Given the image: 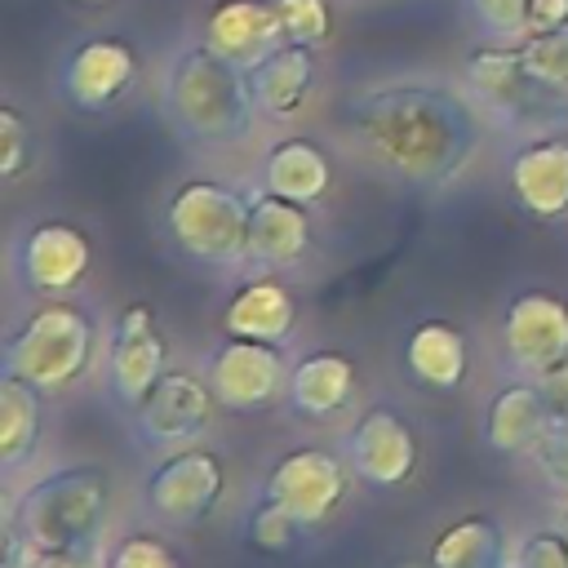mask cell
Wrapping results in <instances>:
<instances>
[{
  "label": "cell",
  "mask_w": 568,
  "mask_h": 568,
  "mask_svg": "<svg viewBox=\"0 0 568 568\" xmlns=\"http://www.w3.org/2000/svg\"><path fill=\"white\" fill-rule=\"evenodd\" d=\"M346 146L422 186H444L470 169L484 142V124L466 93L435 80H390L359 89L342 102Z\"/></svg>",
  "instance_id": "6da1fadb"
},
{
  "label": "cell",
  "mask_w": 568,
  "mask_h": 568,
  "mask_svg": "<svg viewBox=\"0 0 568 568\" xmlns=\"http://www.w3.org/2000/svg\"><path fill=\"white\" fill-rule=\"evenodd\" d=\"M164 115L169 124L200 146H235L253 133L257 98L248 67L217 53L209 40L182 44L164 67Z\"/></svg>",
  "instance_id": "7a4b0ae2"
},
{
  "label": "cell",
  "mask_w": 568,
  "mask_h": 568,
  "mask_svg": "<svg viewBox=\"0 0 568 568\" xmlns=\"http://www.w3.org/2000/svg\"><path fill=\"white\" fill-rule=\"evenodd\" d=\"M111 479L98 466H62L27 484L9 510V528L36 550H84L106 524Z\"/></svg>",
  "instance_id": "3957f363"
},
{
  "label": "cell",
  "mask_w": 568,
  "mask_h": 568,
  "mask_svg": "<svg viewBox=\"0 0 568 568\" xmlns=\"http://www.w3.org/2000/svg\"><path fill=\"white\" fill-rule=\"evenodd\" d=\"M98 359V324L67 297H44L4 342V373L40 386L44 395L71 390Z\"/></svg>",
  "instance_id": "277c9868"
},
{
  "label": "cell",
  "mask_w": 568,
  "mask_h": 568,
  "mask_svg": "<svg viewBox=\"0 0 568 568\" xmlns=\"http://www.w3.org/2000/svg\"><path fill=\"white\" fill-rule=\"evenodd\" d=\"M164 235L200 266H240L248 257V195L217 178H186L164 204Z\"/></svg>",
  "instance_id": "5b68a950"
},
{
  "label": "cell",
  "mask_w": 568,
  "mask_h": 568,
  "mask_svg": "<svg viewBox=\"0 0 568 568\" xmlns=\"http://www.w3.org/2000/svg\"><path fill=\"white\" fill-rule=\"evenodd\" d=\"M462 84L506 124L550 129L568 120V93L541 84L528 71L519 44H475L462 62Z\"/></svg>",
  "instance_id": "8992f818"
},
{
  "label": "cell",
  "mask_w": 568,
  "mask_h": 568,
  "mask_svg": "<svg viewBox=\"0 0 568 568\" xmlns=\"http://www.w3.org/2000/svg\"><path fill=\"white\" fill-rule=\"evenodd\" d=\"M288 368L284 346L257 337H222L204 359V377L226 413L271 408L280 395H288Z\"/></svg>",
  "instance_id": "52a82bcc"
},
{
  "label": "cell",
  "mask_w": 568,
  "mask_h": 568,
  "mask_svg": "<svg viewBox=\"0 0 568 568\" xmlns=\"http://www.w3.org/2000/svg\"><path fill=\"white\" fill-rule=\"evenodd\" d=\"M222 493H226V462L204 444L169 448V457H160L155 470L146 475V506L182 528L209 519Z\"/></svg>",
  "instance_id": "ba28073f"
},
{
  "label": "cell",
  "mask_w": 568,
  "mask_h": 568,
  "mask_svg": "<svg viewBox=\"0 0 568 568\" xmlns=\"http://www.w3.org/2000/svg\"><path fill=\"white\" fill-rule=\"evenodd\" d=\"M169 373V342L151 302H129L111 320L106 337V386L124 408H138Z\"/></svg>",
  "instance_id": "9c48e42d"
},
{
  "label": "cell",
  "mask_w": 568,
  "mask_h": 568,
  "mask_svg": "<svg viewBox=\"0 0 568 568\" xmlns=\"http://www.w3.org/2000/svg\"><path fill=\"white\" fill-rule=\"evenodd\" d=\"M351 462L333 448H320V444H306V448H293L284 453L271 470H266V484L262 493L275 497L280 506H288L302 528H315L324 524L342 501H346V488H351Z\"/></svg>",
  "instance_id": "30bf717a"
},
{
  "label": "cell",
  "mask_w": 568,
  "mask_h": 568,
  "mask_svg": "<svg viewBox=\"0 0 568 568\" xmlns=\"http://www.w3.org/2000/svg\"><path fill=\"white\" fill-rule=\"evenodd\" d=\"M346 462H351L355 479L368 488H404L422 462L417 430L408 426L404 413L373 404L346 430Z\"/></svg>",
  "instance_id": "8fae6325"
},
{
  "label": "cell",
  "mask_w": 568,
  "mask_h": 568,
  "mask_svg": "<svg viewBox=\"0 0 568 568\" xmlns=\"http://www.w3.org/2000/svg\"><path fill=\"white\" fill-rule=\"evenodd\" d=\"M89 266L93 240L67 217H44L27 226L18 240V280L36 297H71Z\"/></svg>",
  "instance_id": "7c38bea8"
},
{
  "label": "cell",
  "mask_w": 568,
  "mask_h": 568,
  "mask_svg": "<svg viewBox=\"0 0 568 568\" xmlns=\"http://www.w3.org/2000/svg\"><path fill=\"white\" fill-rule=\"evenodd\" d=\"M213 413H217V395H213L209 377L204 373H191V368H169L160 377V386L133 408L138 435L151 448H186V444H200V435L209 430Z\"/></svg>",
  "instance_id": "4fadbf2b"
},
{
  "label": "cell",
  "mask_w": 568,
  "mask_h": 568,
  "mask_svg": "<svg viewBox=\"0 0 568 568\" xmlns=\"http://www.w3.org/2000/svg\"><path fill=\"white\" fill-rule=\"evenodd\" d=\"M142 58L124 36H89L67 49L58 67V89L80 111H111L138 80Z\"/></svg>",
  "instance_id": "5bb4252c"
},
{
  "label": "cell",
  "mask_w": 568,
  "mask_h": 568,
  "mask_svg": "<svg viewBox=\"0 0 568 568\" xmlns=\"http://www.w3.org/2000/svg\"><path fill=\"white\" fill-rule=\"evenodd\" d=\"M501 346L510 364L528 377H541L568 359V297L550 288H524L501 311Z\"/></svg>",
  "instance_id": "9a60e30c"
},
{
  "label": "cell",
  "mask_w": 568,
  "mask_h": 568,
  "mask_svg": "<svg viewBox=\"0 0 568 568\" xmlns=\"http://www.w3.org/2000/svg\"><path fill=\"white\" fill-rule=\"evenodd\" d=\"M506 182H510L515 204L528 217H541V222L568 217V133L550 129V133L528 138L510 155Z\"/></svg>",
  "instance_id": "2e32d148"
},
{
  "label": "cell",
  "mask_w": 568,
  "mask_h": 568,
  "mask_svg": "<svg viewBox=\"0 0 568 568\" xmlns=\"http://www.w3.org/2000/svg\"><path fill=\"white\" fill-rule=\"evenodd\" d=\"M311 209L275 191L248 195V257L262 266H293L311 253Z\"/></svg>",
  "instance_id": "e0dca14e"
},
{
  "label": "cell",
  "mask_w": 568,
  "mask_h": 568,
  "mask_svg": "<svg viewBox=\"0 0 568 568\" xmlns=\"http://www.w3.org/2000/svg\"><path fill=\"white\" fill-rule=\"evenodd\" d=\"M546 426H550V413H546L537 377H515V382H506V386H497L488 395L484 444L493 453H501V457H532V448L541 444Z\"/></svg>",
  "instance_id": "ac0fdd59"
},
{
  "label": "cell",
  "mask_w": 568,
  "mask_h": 568,
  "mask_svg": "<svg viewBox=\"0 0 568 568\" xmlns=\"http://www.w3.org/2000/svg\"><path fill=\"white\" fill-rule=\"evenodd\" d=\"M204 40L231 62L253 67L284 44V22L271 0H213L204 18Z\"/></svg>",
  "instance_id": "d6986e66"
},
{
  "label": "cell",
  "mask_w": 568,
  "mask_h": 568,
  "mask_svg": "<svg viewBox=\"0 0 568 568\" xmlns=\"http://www.w3.org/2000/svg\"><path fill=\"white\" fill-rule=\"evenodd\" d=\"M333 182H337V164L315 138H280L262 155V186L306 209L328 200Z\"/></svg>",
  "instance_id": "ffe728a7"
},
{
  "label": "cell",
  "mask_w": 568,
  "mask_h": 568,
  "mask_svg": "<svg viewBox=\"0 0 568 568\" xmlns=\"http://www.w3.org/2000/svg\"><path fill=\"white\" fill-rule=\"evenodd\" d=\"M297 328V293L275 280H248L231 293V302L222 306V333L226 337H257V342H275L284 346Z\"/></svg>",
  "instance_id": "44dd1931"
},
{
  "label": "cell",
  "mask_w": 568,
  "mask_h": 568,
  "mask_svg": "<svg viewBox=\"0 0 568 568\" xmlns=\"http://www.w3.org/2000/svg\"><path fill=\"white\" fill-rule=\"evenodd\" d=\"M315 75H320L315 49L284 40L280 49H271L262 62L248 67V84H253L257 111H266L275 120L297 115L311 102V93H315Z\"/></svg>",
  "instance_id": "7402d4cb"
},
{
  "label": "cell",
  "mask_w": 568,
  "mask_h": 568,
  "mask_svg": "<svg viewBox=\"0 0 568 568\" xmlns=\"http://www.w3.org/2000/svg\"><path fill=\"white\" fill-rule=\"evenodd\" d=\"M355 395V359L342 351H306L288 368V404L297 417L324 422Z\"/></svg>",
  "instance_id": "603a6c76"
},
{
  "label": "cell",
  "mask_w": 568,
  "mask_h": 568,
  "mask_svg": "<svg viewBox=\"0 0 568 568\" xmlns=\"http://www.w3.org/2000/svg\"><path fill=\"white\" fill-rule=\"evenodd\" d=\"M404 368L426 390H457L470 373V342L448 320H422L404 337Z\"/></svg>",
  "instance_id": "cb8c5ba5"
},
{
  "label": "cell",
  "mask_w": 568,
  "mask_h": 568,
  "mask_svg": "<svg viewBox=\"0 0 568 568\" xmlns=\"http://www.w3.org/2000/svg\"><path fill=\"white\" fill-rule=\"evenodd\" d=\"M430 568H510L501 519L475 510L448 524L430 546Z\"/></svg>",
  "instance_id": "d4e9b609"
},
{
  "label": "cell",
  "mask_w": 568,
  "mask_h": 568,
  "mask_svg": "<svg viewBox=\"0 0 568 568\" xmlns=\"http://www.w3.org/2000/svg\"><path fill=\"white\" fill-rule=\"evenodd\" d=\"M44 435V390L4 373L0 377V457L4 470H18Z\"/></svg>",
  "instance_id": "484cf974"
},
{
  "label": "cell",
  "mask_w": 568,
  "mask_h": 568,
  "mask_svg": "<svg viewBox=\"0 0 568 568\" xmlns=\"http://www.w3.org/2000/svg\"><path fill=\"white\" fill-rule=\"evenodd\" d=\"M297 537H302V519H297L288 506H280L275 497L262 493L257 506L248 510L244 541H248L253 550H262V555H284V550L297 546Z\"/></svg>",
  "instance_id": "4316f807"
},
{
  "label": "cell",
  "mask_w": 568,
  "mask_h": 568,
  "mask_svg": "<svg viewBox=\"0 0 568 568\" xmlns=\"http://www.w3.org/2000/svg\"><path fill=\"white\" fill-rule=\"evenodd\" d=\"M280 22H284V40L293 44H311L324 49L333 36V4L328 0H271Z\"/></svg>",
  "instance_id": "83f0119b"
},
{
  "label": "cell",
  "mask_w": 568,
  "mask_h": 568,
  "mask_svg": "<svg viewBox=\"0 0 568 568\" xmlns=\"http://www.w3.org/2000/svg\"><path fill=\"white\" fill-rule=\"evenodd\" d=\"M31 164H36V129L13 102H4L0 106V178L18 182Z\"/></svg>",
  "instance_id": "f1b7e54d"
},
{
  "label": "cell",
  "mask_w": 568,
  "mask_h": 568,
  "mask_svg": "<svg viewBox=\"0 0 568 568\" xmlns=\"http://www.w3.org/2000/svg\"><path fill=\"white\" fill-rule=\"evenodd\" d=\"M519 53L528 62V71L550 84L555 93H568V31H546V36H524Z\"/></svg>",
  "instance_id": "f546056e"
},
{
  "label": "cell",
  "mask_w": 568,
  "mask_h": 568,
  "mask_svg": "<svg viewBox=\"0 0 568 568\" xmlns=\"http://www.w3.org/2000/svg\"><path fill=\"white\" fill-rule=\"evenodd\" d=\"M102 568H182L178 550L155 532H124L106 555Z\"/></svg>",
  "instance_id": "4dcf8cb0"
},
{
  "label": "cell",
  "mask_w": 568,
  "mask_h": 568,
  "mask_svg": "<svg viewBox=\"0 0 568 568\" xmlns=\"http://www.w3.org/2000/svg\"><path fill=\"white\" fill-rule=\"evenodd\" d=\"M475 22L493 36V40H510V36H528V0H466Z\"/></svg>",
  "instance_id": "1f68e13d"
},
{
  "label": "cell",
  "mask_w": 568,
  "mask_h": 568,
  "mask_svg": "<svg viewBox=\"0 0 568 568\" xmlns=\"http://www.w3.org/2000/svg\"><path fill=\"white\" fill-rule=\"evenodd\" d=\"M510 568H568V541L559 528H537L515 546Z\"/></svg>",
  "instance_id": "d6a6232c"
},
{
  "label": "cell",
  "mask_w": 568,
  "mask_h": 568,
  "mask_svg": "<svg viewBox=\"0 0 568 568\" xmlns=\"http://www.w3.org/2000/svg\"><path fill=\"white\" fill-rule=\"evenodd\" d=\"M532 466L546 475L550 488H559L568 497V426H555V422L546 426L541 444L532 448Z\"/></svg>",
  "instance_id": "836d02e7"
},
{
  "label": "cell",
  "mask_w": 568,
  "mask_h": 568,
  "mask_svg": "<svg viewBox=\"0 0 568 568\" xmlns=\"http://www.w3.org/2000/svg\"><path fill=\"white\" fill-rule=\"evenodd\" d=\"M537 386H541V399H546L550 422L555 426H568V359H559L555 368H546L537 377Z\"/></svg>",
  "instance_id": "e575fe53"
},
{
  "label": "cell",
  "mask_w": 568,
  "mask_h": 568,
  "mask_svg": "<svg viewBox=\"0 0 568 568\" xmlns=\"http://www.w3.org/2000/svg\"><path fill=\"white\" fill-rule=\"evenodd\" d=\"M568 31V0H528V36Z\"/></svg>",
  "instance_id": "d590c367"
},
{
  "label": "cell",
  "mask_w": 568,
  "mask_h": 568,
  "mask_svg": "<svg viewBox=\"0 0 568 568\" xmlns=\"http://www.w3.org/2000/svg\"><path fill=\"white\" fill-rule=\"evenodd\" d=\"M36 568H102L93 546L84 550H36Z\"/></svg>",
  "instance_id": "8d00e7d4"
},
{
  "label": "cell",
  "mask_w": 568,
  "mask_h": 568,
  "mask_svg": "<svg viewBox=\"0 0 568 568\" xmlns=\"http://www.w3.org/2000/svg\"><path fill=\"white\" fill-rule=\"evenodd\" d=\"M0 568H36V546H27L9 524H4V564Z\"/></svg>",
  "instance_id": "74e56055"
},
{
  "label": "cell",
  "mask_w": 568,
  "mask_h": 568,
  "mask_svg": "<svg viewBox=\"0 0 568 568\" xmlns=\"http://www.w3.org/2000/svg\"><path fill=\"white\" fill-rule=\"evenodd\" d=\"M559 532H564V541H568V501H564V510H559Z\"/></svg>",
  "instance_id": "f35d334b"
},
{
  "label": "cell",
  "mask_w": 568,
  "mask_h": 568,
  "mask_svg": "<svg viewBox=\"0 0 568 568\" xmlns=\"http://www.w3.org/2000/svg\"><path fill=\"white\" fill-rule=\"evenodd\" d=\"M80 9H102V4H111V0H75Z\"/></svg>",
  "instance_id": "ab89813d"
},
{
  "label": "cell",
  "mask_w": 568,
  "mask_h": 568,
  "mask_svg": "<svg viewBox=\"0 0 568 568\" xmlns=\"http://www.w3.org/2000/svg\"><path fill=\"white\" fill-rule=\"evenodd\" d=\"M390 568H430V564H413V559H404V564H390Z\"/></svg>",
  "instance_id": "60d3db41"
}]
</instances>
